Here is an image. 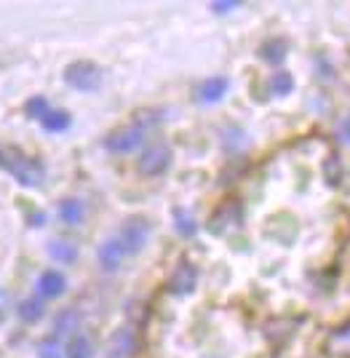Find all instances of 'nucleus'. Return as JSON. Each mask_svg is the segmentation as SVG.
<instances>
[{
	"label": "nucleus",
	"mask_w": 350,
	"mask_h": 358,
	"mask_svg": "<svg viewBox=\"0 0 350 358\" xmlns=\"http://www.w3.org/2000/svg\"><path fill=\"white\" fill-rule=\"evenodd\" d=\"M6 169L11 171V177H14L22 187H38V185L43 182V177H46L41 161L27 158V155H22V152H11V155L6 158Z\"/></svg>",
	"instance_id": "obj_1"
},
{
	"label": "nucleus",
	"mask_w": 350,
	"mask_h": 358,
	"mask_svg": "<svg viewBox=\"0 0 350 358\" xmlns=\"http://www.w3.org/2000/svg\"><path fill=\"white\" fill-rule=\"evenodd\" d=\"M64 80H67L70 89L92 94V91H96L102 86V70L94 62H73L64 70Z\"/></svg>",
	"instance_id": "obj_2"
},
{
	"label": "nucleus",
	"mask_w": 350,
	"mask_h": 358,
	"mask_svg": "<svg viewBox=\"0 0 350 358\" xmlns=\"http://www.w3.org/2000/svg\"><path fill=\"white\" fill-rule=\"evenodd\" d=\"M147 238H150V222H147L145 217H131V220H126L121 227V233H118V241L123 243L126 254H139L145 249Z\"/></svg>",
	"instance_id": "obj_3"
},
{
	"label": "nucleus",
	"mask_w": 350,
	"mask_h": 358,
	"mask_svg": "<svg viewBox=\"0 0 350 358\" xmlns=\"http://www.w3.org/2000/svg\"><path fill=\"white\" fill-rule=\"evenodd\" d=\"M142 142H145V129L131 123V126H123V129L112 131L110 136H105V150L115 152V155H123V152H134Z\"/></svg>",
	"instance_id": "obj_4"
},
{
	"label": "nucleus",
	"mask_w": 350,
	"mask_h": 358,
	"mask_svg": "<svg viewBox=\"0 0 350 358\" xmlns=\"http://www.w3.org/2000/svg\"><path fill=\"white\" fill-rule=\"evenodd\" d=\"M168 166H171V148L163 142H155L150 148H145V152L139 155V171L145 177H158Z\"/></svg>",
	"instance_id": "obj_5"
},
{
	"label": "nucleus",
	"mask_w": 350,
	"mask_h": 358,
	"mask_svg": "<svg viewBox=\"0 0 350 358\" xmlns=\"http://www.w3.org/2000/svg\"><path fill=\"white\" fill-rule=\"evenodd\" d=\"M196 284H198V270L190 262H180L177 270L171 273V278H168V292L177 294V297H184L196 289Z\"/></svg>",
	"instance_id": "obj_6"
},
{
	"label": "nucleus",
	"mask_w": 350,
	"mask_h": 358,
	"mask_svg": "<svg viewBox=\"0 0 350 358\" xmlns=\"http://www.w3.org/2000/svg\"><path fill=\"white\" fill-rule=\"evenodd\" d=\"M123 243L118 238H107L102 246H99V252H96V259H99V268L105 270V273H115V270L121 268L123 262Z\"/></svg>",
	"instance_id": "obj_7"
},
{
	"label": "nucleus",
	"mask_w": 350,
	"mask_h": 358,
	"mask_svg": "<svg viewBox=\"0 0 350 358\" xmlns=\"http://www.w3.org/2000/svg\"><path fill=\"white\" fill-rule=\"evenodd\" d=\"M137 350V337L131 329H118L107 343V358H129Z\"/></svg>",
	"instance_id": "obj_8"
},
{
	"label": "nucleus",
	"mask_w": 350,
	"mask_h": 358,
	"mask_svg": "<svg viewBox=\"0 0 350 358\" xmlns=\"http://www.w3.org/2000/svg\"><path fill=\"white\" fill-rule=\"evenodd\" d=\"M64 289H67V278L61 275L59 270H43V273H41V278H38V292H41V297L57 299L64 294Z\"/></svg>",
	"instance_id": "obj_9"
},
{
	"label": "nucleus",
	"mask_w": 350,
	"mask_h": 358,
	"mask_svg": "<svg viewBox=\"0 0 350 358\" xmlns=\"http://www.w3.org/2000/svg\"><path fill=\"white\" fill-rule=\"evenodd\" d=\"M230 89V80L225 75H214L209 80H203L198 89V99L203 105H214V102H219Z\"/></svg>",
	"instance_id": "obj_10"
},
{
	"label": "nucleus",
	"mask_w": 350,
	"mask_h": 358,
	"mask_svg": "<svg viewBox=\"0 0 350 358\" xmlns=\"http://www.w3.org/2000/svg\"><path fill=\"white\" fill-rule=\"evenodd\" d=\"M16 313H19V318H22L24 324H38V321L46 315V305H43L38 297H27L19 302Z\"/></svg>",
	"instance_id": "obj_11"
},
{
	"label": "nucleus",
	"mask_w": 350,
	"mask_h": 358,
	"mask_svg": "<svg viewBox=\"0 0 350 358\" xmlns=\"http://www.w3.org/2000/svg\"><path fill=\"white\" fill-rule=\"evenodd\" d=\"M78 327H80V313H78L75 308H64V310H59L57 318H54V337H59V334H73Z\"/></svg>",
	"instance_id": "obj_12"
},
{
	"label": "nucleus",
	"mask_w": 350,
	"mask_h": 358,
	"mask_svg": "<svg viewBox=\"0 0 350 358\" xmlns=\"http://www.w3.org/2000/svg\"><path fill=\"white\" fill-rule=\"evenodd\" d=\"M48 257L54 262H59V265H70V262L78 259V249L75 243H70V241H51L48 243Z\"/></svg>",
	"instance_id": "obj_13"
},
{
	"label": "nucleus",
	"mask_w": 350,
	"mask_h": 358,
	"mask_svg": "<svg viewBox=\"0 0 350 358\" xmlns=\"http://www.w3.org/2000/svg\"><path fill=\"white\" fill-rule=\"evenodd\" d=\"M83 217H86V209L78 198H64L59 203V220L64 224H80Z\"/></svg>",
	"instance_id": "obj_14"
},
{
	"label": "nucleus",
	"mask_w": 350,
	"mask_h": 358,
	"mask_svg": "<svg viewBox=\"0 0 350 358\" xmlns=\"http://www.w3.org/2000/svg\"><path fill=\"white\" fill-rule=\"evenodd\" d=\"M70 123H73V118H70L67 110H51L46 118L41 120V126L46 129L48 134H61V131H67Z\"/></svg>",
	"instance_id": "obj_15"
},
{
	"label": "nucleus",
	"mask_w": 350,
	"mask_h": 358,
	"mask_svg": "<svg viewBox=\"0 0 350 358\" xmlns=\"http://www.w3.org/2000/svg\"><path fill=\"white\" fill-rule=\"evenodd\" d=\"M94 345L86 334H73V340L64 348V358H92Z\"/></svg>",
	"instance_id": "obj_16"
},
{
	"label": "nucleus",
	"mask_w": 350,
	"mask_h": 358,
	"mask_svg": "<svg viewBox=\"0 0 350 358\" xmlns=\"http://www.w3.org/2000/svg\"><path fill=\"white\" fill-rule=\"evenodd\" d=\"M174 227H177V233H180L182 238H193V236L198 233L196 217L184 209H174Z\"/></svg>",
	"instance_id": "obj_17"
},
{
	"label": "nucleus",
	"mask_w": 350,
	"mask_h": 358,
	"mask_svg": "<svg viewBox=\"0 0 350 358\" xmlns=\"http://www.w3.org/2000/svg\"><path fill=\"white\" fill-rule=\"evenodd\" d=\"M259 57L265 62H270V64H281L286 59V43L284 41H268L259 48Z\"/></svg>",
	"instance_id": "obj_18"
},
{
	"label": "nucleus",
	"mask_w": 350,
	"mask_h": 358,
	"mask_svg": "<svg viewBox=\"0 0 350 358\" xmlns=\"http://www.w3.org/2000/svg\"><path fill=\"white\" fill-rule=\"evenodd\" d=\"M291 89H294V78H291V73L278 70V73L270 75V91H273L275 96H286V94H291Z\"/></svg>",
	"instance_id": "obj_19"
},
{
	"label": "nucleus",
	"mask_w": 350,
	"mask_h": 358,
	"mask_svg": "<svg viewBox=\"0 0 350 358\" xmlns=\"http://www.w3.org/2000/svg\"><path fill=\"white\" fill-rule=\"evenodd\" d=\"M64 356V348L59 345L57 337H46L38 343V358H61Z\"/></svg>",
	"instance_id": "obj_20"
},
{
	"label": "nucleus",
	"mask_w": 350,
	"mask_h": 358,
	"mask_svg": "<svg viewBox=\"0 0 350 358\" xmlns=\"http://www.w3.org/2000/svg\"><path fill=\"white\" fill-rule=\"evenodd\" d=\"M24 113L30 115V118H38V120H43L51 113V107H48L46 102V96H32L30 102L24 105Z\"/></svg>",
	"instance_id": "obj_21"
},
{
	"label": "nucleus",
	"mask_w": 350,
	"mask_h": 358,
	"mask_svg": "<svg viewBox=\"0 0 350 358\" xmlns=\"http://www.w3.org/2000/svg\"><path fill=\"white\" fill-rule=\"evenodd\" d=\"M222 145H225L228 150L244 148V145H246V131H241V129H228V131H225V139H222Z\"/></svg>",
	"instance_id": "obj_22"
},
{
	"label": "nucleus",
	"mask_w": 350,
	"mask_h": 358,
	"mask_svg": "<svg viewBox=\"0 0 350 358\" xmlns=\"http://www.w3.org/2000/svg\"><path fill=\"white\" fill-rule=\"evenodd\" d=\"M323 174H326V179H329L332 185H337V182H340V174H342L340 161H337V158H329V161L323 164Z\"/></svg>",
	"instance_id": "obj_23"
},
{
	"label": "nucleus",
	"mask_w": 350,
	"mask_h": 358,
	"mask_svg": "<svg viewBox=\"0 0 350 358\" xmlns=\"http://www.w3.org/2000/svg\"><path fill=\"white\" fill-rule=\"evenodd\" d=\"M238 6H241L238 0H228V3H212V11H214V14H228V11L238 8Z\"/></svg>",
	"instance_id": "obj_24"
},
{
	"label": "nucleus",
	"mask_w": 350,
	"mask_h": 358,
	"mask_svg": "<svg viewBox=\"0 0 350 358\" xmlns=\"http://www.w3.org/2000/svg\"><path fill=\"white\" fill-rule=\"evenodd\" d=\"M340 134H342L345 142H350V115H345V118L340 120Z\"/></svg>",
	"instance_id": "obj_25"
},
{
	"label": "nucleus",
	"mask_w": 350,
	"mask_h": 358,
	"mask_svg": "<svg viewBox=\"0 0 350 358\" xmlns=\"http://www.w3.org/2000/svg\"><path fill=\"white\" fill-rule=\"evenodd\" d=\"M43 220H46V214H43V211H38V214H32V217H30V224L41 227V224H43Z\"/></svg>",
	"instance_id": "obj_26"
}]
</instances>
